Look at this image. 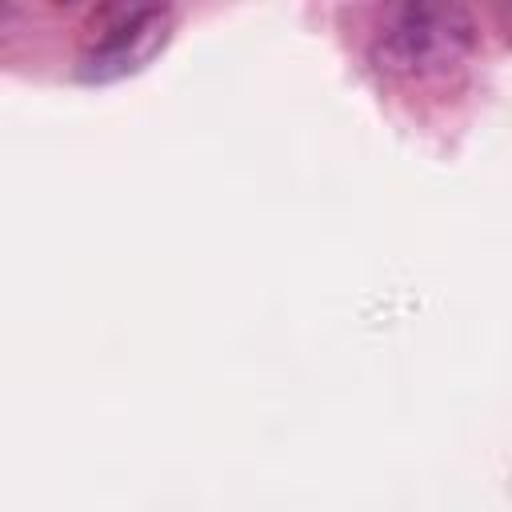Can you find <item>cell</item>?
Wrapping results in <instances>:
<instances>
[{"mask_svg": "<svg viewBox=\"0 0 512 512\" xmlns=\"http://www.w3.org/2000/svg\"><path fill=\"white\" fill-rule=\"evenodd\" d=\"M476 40V24L460 4H396L372 36V60L388 76L424 80L456 68Z\"/></svg>", "mask_w": 512, "mask_h": 512, "instance_id": "obj_1", "label": "cell"}, {"mask_svg": "<svg viewBox=\"0 0 512 512\" xmlns=\"http://www.w3.org/2000/svg\"><path fill=\"white\" fill-rule=\"evenodd\" d=\"M168 32H172V12L168 8L120 12V20L108 24L104 36L80 56L76 76L88 80V84H108V80L132 76L168 44Z\"/></svg>", "mask_w": 512, "mask_h": 512, "instance_id": "obj_2", "label": "cell"}]
</instances>
